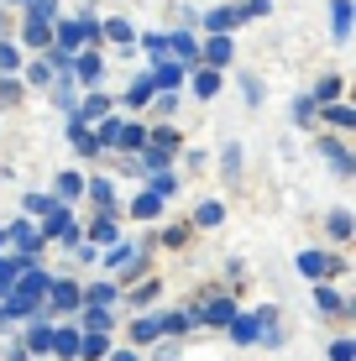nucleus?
<instances>
[{"instance_id": "obj_12", "label": "nucleus", "mask_w": 356, "mask_h": 361, "mask_svg": "<svg viewBox=\"0 0 356 361\" xmlns=\"http://www.w3.org/2000/svg\"><path fill=\"white\" fill-rule=\"evenodd\" d=\"M68 136H73V147H79V152H94V131H90V121L73 116V121H68Z\"/></svg>"}, {"instance_id": "obj_42", "label": "nucleus", "mask_w": 356, "mask_h": 361, "mask_svg": "<svg viewBox=\"0 0 356 361\" xmlns=\"http://www.w3.org/2000/svg\"><path fill=\"white\" fill-rule=\"evenodd\" d=\"M90 330H110V309H90V319H84Z\"/></svg>"}, {"instance_id": "obj_26", "label": "nucleus", "mask_w": 356, "mask_h": 361, "mask_svg": "<svg viewBox=\"0 0 356 361\" xmlns=\"http://www.w3.org/2000/svg\"><path fill=\"white\" fill-rule=\"evenodd\" d=\"M73 73H79L84 84H100V58H79V63H73Z\"/></svg>"}, {"instance_id": "obj_25", "label": "nucleus", "mask_w": 356, "mask_h": 361, "mask_svg": "<svg viewBox=\"0 0 356 361\" xmlns=\"http://www.w3.org/2000/svg\"><path fill=\"white\" fill-rule=\"evenodd\" d=\"M116 147H147V131L142 126H121L116 131Z\"/></svg>"}, {"instance_id": "obj_35", "label": "nucleus", "mask_w": 356, "mask_h": 361, "mask_svg": "<svg viewBox=\"0 0 356 361\" xmlns=\"http://www.w3.org/2000/svg\"><path fill=\"white\" fill-rule=\"evenodd\" d=\"M94 116H105V99L100 94H84V116L79 121H94Z\"/></svg>"}, {"instance_id": "obj_14", "label": "nucleus", "mask_w": 356, "mask_h": 361, "mask_svg": "<svg viewBox=\"0 0 356 361\" xmlns=\"http://www.w3.org/2000/svg\"><path fill=\"white\" fill-rule=\"evenodd\" d=\"M79 356L100 361V356H105V330H90V335H79Z\"/></svg>"}, {"instance_id": "obj_33", "label": "nucleus", "mask_w": 356, "mask_h": 361, "mask_svg": "<svg viewBox=\"0 0 356 361\" xmlns=\"http://www.w3.org/2000/svg\"><path fill=\"white\" fill-rule=\"evenodd\" d=\"M90 194H94V204H100V209L116 204V194H110V183H105V178H100V183H90Z\"/></svg>"}, {"instance_id": "obj_32", "label": "nucleus", "mask_w": 356, "mask_h": 361, "mask_svg": "<svg viewBox=\"0 0 356 361\" xmlns=\"http://www.w3.org/2000/svg\"><path fill=\"white\" fill-rule=\"evenodd\" d=\"M330 235H340V241L351 235V215H346V209H336V215H330Z\"/></svg>"}, {"instance_id": "obj_13", "label": "nucleus", "mask_w": 356, "mask_h": 361, "mask_svg": "<svg viewBox=\"0 0 356 361\" xmlns=\"http://www.w3.org/2000/svg\"><path fill=\"white\" fill-rule=\"evenodd\" d=\"M204 21H210V32L220 37V32H231V27H236V21H241V11H231V6H220V11H210V16H204Z\"/></svg>"}, {"instance_id": "obj_21", "label": "nucleus", "mask_w": 356, "mask_h": 361, "mask_svg": "<svg viewBox=\"0 0 356 361\" xmlns=\"http://www.w3.org/2000/svg\"><path fill=\"white\" fill-rule=\"evenodd\" d=\"M79 194H84V178L79 173H63V178H58V199L68 204V199H79Z\"/></svg>"}, {"instance_id": "obj_8", "label": "nucleus", "mask_w": 356, "mask_h": 361, "mask_svg": "<svg viewBox=\"0 0 356 361\" xmlns=\"http://www.w3.org/2000/svg\"><path fill=\"white\" fill-rule=\"evenodd\" d=\"M231 314H236V304H231V298H210L200 319H210V325H231Z\"/></svg>"}, {"instance_id": "obj_9", "label": "nucleus", "mask_w": 356, "mask_h": 361, "mask_svg": "<svg viewBox=\"0 0 356 361\" xmlns=\"http://www.w3.org/2000/svg\"><path fill=\"white\" fill-rule=\"evenodd\" d=\"M200 58H204V63H215V68H226V63H231V37H226V32H220V37H215V42H210V47H204V53H200Z\"/></svg>"}, {"instance_id": "obj_19", "label": "nucleus", "mask_w": 356, "mask_h": 361, "mask_svg": "<svg viewBox=\"0 0 356 361\" xmlns=\"http://www.w3.org/2000/svg\"><path fill=\"white\" fill-rule=\"evenodd\" d=\"M178 63H157V73H152V84H157V90H178Z\"/></svg>"}, {"instance_id": "obj_30", "label": "nucleus", "mask_w": 356, "mask_h": 361, "mask_svg": "<svg viewBox=\"0 0 356 361\" xmlns=\"http://www.w3.org/2000/svg\"><path fill=\"white\" fill-rule=\"evenodd\" d=\"M58 105H63V110H73V105H79V94H73V84H68V73H63V79H58Z\"/></svg>"}, {"instance_id": "obj_37", "label": "nucleus", "mask_w": 356, "mask_h": 361, "mask_svg": "<svg viewBox=\"0 0 356 361\" xmlns=\"http://www.w3.org/2000/svg\"><path fill=\"white\" fill-rule=\"evenodd\" d=\"M0 68H21V53H16V47H11V42H0Z\"/></svg>"}, {"instance_id": "obj_7", "label": "nucleus", "mask_w": 356, "mask_h": 361, "mask_svg": "<svg viewBox=\"0 0 356 361\" xmlns=\"http://www.w3.org/2000/svg\"><path fill=\"white\" fill-rule=\"evenodd\" d=\"M47 304L53 309H79V288H73V283H47Z\"/></svg>"}, {"instance_id": "obj_17", "label": "nucleus", "mask_w": 356, "mask_h": 361, "mask_svg": "<svg viewBox=\"0 0 356 361\" xmlns=\"http://www.w3.org/2000/svg\"><path fill=\"white\" fill-rule=\"evenodd\" d=\"M79 304H94V309H105V304H116V288H110V283H94L90 293H79Z\"/></svg>"}, {"instance_id": "obj_38", "label": "nucleus", "mask_w": 356, "mask_h": 361, "mask_svg": "<svg viewBox=\"0 0 356 361\" xmlns=\"http://www.w3.org/2000/svg\"><path fill=\"white\" fill-rule=\"evenodd\" d=\"M168 157H173V152H157V147H147V173H163Z\"/></svg>"}, {"instance_id": "obj_44", "label": "nucleus", "mask_w": 356, "mask_h": 361, "mask_svg": "<svg viewBox=\"0 0 356 361\" xmlns=\"http://www.w3.org/2000/svg\"><path fill=\"white\" fill-rule=\"evenodd\" d=\"M110 361H137V356H131V351H121V356H110Z\"/></svg>"}, {"instance_id": "obj_40", "label": "nucleus", "mask_w": 356, "mask_h": 361, "mask_svg": "<svg viewBox=\"0 0 356 361\" xmlns=\"http://www.w3.org/2000/svg\"><path fill=\"white\" fill-rule=\"evenodd\" d=\"M47 341H53V330H42V325H37V330L27 335V351H47Z\"/></svg>"}, {"instance_id": "obj_16", "label": "nucleus", "mask_w": 356, "mask_h": 361, "mask_svg": "<svg viewBox=\"0 0 356 361\" xmlns=\"http://www.w3.org/2000/svg\"><path fill=\"white\" fill-rule=\"evenodd\" d=\"M157 209H163V199H157L152 189H147V194H137V204H131V215H137V220H152Z\"/></svg>"}, {"instance_id": "obj_4", "label": "nucleus", "mask_w": 356, "mask_h": 361, "mask_svg": "<svg viewBox=\"0 0 356 361\" xmlns=\"http://www.w3.org/2000/svg\"><path fill=\"white\" fill-rule=\"evenodd\" d=\"M47 241H79V226H73L68 209H47V226H42Z\"/></svg>"}, {"instance_id": "obj_22", "label": "nucleus", "mask_w": 356, "mask_h": 361, "mask_svg": "<svg viewBox=\"0 0 356 361\" xmlns=\"http://www.w3.org/2000/svg\"><path fill=\"white\" fill-rule=\"evenodd\" d=\"M53 42V27L47 21H27V47H47Z\"/></svg>"}, {"instance_id": "obj_24", "label": "nucleus", "mask_w": 356, "mask_h": 361, "mask_svg": "<svg viewBox=\"0 0 356 361\" xmlns=\"http://www.w3.org/2000/svg\"><path fill=\"white\" fill-rule=\"evenodd\" d=\"M173 53L183 58V63H194V58H200V42H194L189 32H178V37H173Z\"/></svg>"}, {"instance_id": "obj_28", "label": "nucleus", "mask_w": 356, "mask_h": 361, "mask_svg": "<svg viewBox=\"0 0 356 361\" xmlns=\"http://www.w3.org/2000/svg\"><path fill=\"white\" fill-rule=\"evenodd\" d=\"M314 304H320L325 314H346V304H340V298L330 293V288H320V293H314Z\"/></svg>"}, {"instance_id": "obj_43", "label": "nucleus", "mask_w": 356, "mask_h": 361, "mask_svg": "<svg viewBox=\"0 0 356 361\" xmlns=\"http://www.w3.org/2000/svg\"><path fill=\"white\" fill-rule=\"evenodd\" d=\"M194 220H200V226H220V204H200V215H194Z\"/></svg>"}, {"instance_id": "obj_29", "label": "nucleus", "mask_w": 356, "mask_h": 361, "mask_svg": "<svg viewBox=\"0 0 356 361\" xmlns=\"http://www.w3.org/2000/svg\"><path fill=\"white\" fill-rule=\"evenodd\" d=\"M116 131H121V121H100V126H94V147H116Z\"/></svg>"}, {"instance_id": "obj_3", "label": "nucleus", "mask_w": 356, "mask_h": 361, "mask_svg": "<svg viewBox=\"0 0 356 361\" xmlns=\"http://www.w3.org/2000/svg\"><path fill=\"white\" fill-rule=\"evenodd\" d=\"M340 267H346V262H336V257H325V252H304L299 257V272L309 283H320V278H330V272H340Z\"/></svg>"}, {"instance_id": "obj_39", "label": "nucleus", "mask_w": 356, "mask_h": 361, "mask_svg": "<svg viewBox=\"0 0 356 361\" xmlns=\"http://www.w3.org/2000/svg\"><path fill=\"white\" fill-rule=\"evenodd\" d=\"M173 189H178V183H173V178H168V173H152V194H157V199H168V194H173Z\"/></svg>"}, {"instance_id": "obj_10", "label": "nucleus", "mask_w": 356, "mask_h": 361, "mask_svg": "<svg viewBox=\"0 0 356 361\" xmlns=\"http://www.w3.org/2000/svg\"><path fill=\"white\" fill-rule=\"evenodd\" d=\"M47 351H58V356H79V330H53Z\"/></svg>"}, {"instance_id": "obj_18", "label": "nucleus", "mask_w": 356, "mask_h": 361, "mask_svg": "<svg viewBox=\"0 0 356 361\" xmlns=\"http://www.w3.org/2000/svg\"><path fill=\"white\" fill-rule=\"evenodd\" d=\"M330 16H336V21H330L336 37H346V32H351V0H336V6H330Z\"/></svg>"}, {"instance_id": "obj_45", "label": "nucleus", "mask_w": 356, "mask_h": 361, "mask_svg": "<svg viewBox=\"0 0 356 361\" xmlns=\"http://www.w3.org/2000/svg\"><path fill=\"white\" fill-rule=\"evenodd\" d=\"M0 319H6V309H0Z\"/></svg>"}, {"instance_id": "obj_27", "label": "nucleus", "mask_w": 356, "mask_h": 361, "mask_svg": "<svg viewBox=\"0 0 356 361\" xmlns=\"http://www.w3.org/2000/svg\"><path fill=\"white\" fill-rule=\"evenodd\" d=\"M90 235H94V241H105V246L116 241V226H110V209H105V215H100V220L90 226Z\"/></svg>"}, {"instance_id": "obj_31", "label": "nucleus", "mask_w": 356, "mask_h": 361, "mask_svg": "<svg viewBox=\"0 0 356 361\" xmlns=\"http://www.w3.org/2000/svg\"><path fill=\"white\" fill-rule=\"evenodd\" d=\"M147 142H152V147H157V152H173V147H178V136H173V131H168V126H163V131H152V136H147Z\"/></svg>"}, {"instance_id": "obj_34", "label": "nucleus", "mask_w": 356, "mask_h": 361, "mask_svg": "<svg viewBox=\"0 0 356 361\" xmlns=\"http://www.w3.org/2000/svg\"><path fill=\"white\" fill-rule=\"evenodd\" d=\"M330 361H356V341H336L330 345Z\"/></svg>"}, {"instance_id": "obj_6", "label": "nucleus", "mask_w": 356, "mask_h": 361, "mask_svg": "<svg viewBox=\"0 0 356 361\" xmlns=\"http://www.w3.org/2000/svg\"><path fill=\"white\" fill-rule=\"evenodd\" d=\"M157 335H163V314H142L137 325H131V341H137V345H152Z\"/></svg>"}, {"instance_id": "obj_1", "label": "nucleus", "mask_w": 356, "mask_h": 361, "mask_svg": "<svg viewBox=\"0 0 356 361\" xmlns=\"http://www.w3.org/2000/svg\"><path fill=\"white\" fill-rule=\"evenodd\" d=\"M16 293H11V304H6V314L11 319H21V314H37V309H42V298H47V272L37 267V262H27L16 272Z\"/></svg>"}, {"instance_id": "obj_23", "label": "nucleus", "mask_w": 356, "mask_h": 361, "mask_svg": "<svg viewBox=\"0 0 356 361\" xmlns=\"http://www.w3.org/2000/svg\"><path fill=\"white\" fill-rule=\"evenodd\" d=\"M27 262H32V257H27ZM27 262H16V257H0V293H6L11 283H16V272L27 267Z\"/></svg>"}, {"instance_id": "obj_2", "label": "nucleus", "mask_w": 356, "mask_h": 361, "mask_svg": "<svg viewBox=\"0 0 356 361\" xmlns=\"http://www.w3.org/2000/svg\"><path fill=\"white\" fill-rule=\"evenodd\" d=\"M94 32H100V21H90V16L84 21H63V27L53 32V42H58V53H73V47H79L84 37H94Z\"/></svg>"}, {"instance_id": "obj_5", "label": "nucleus", "mask_w": 356, "mask_h": 361, "mask_svg": "<svg viewBox=\"0 0 356 361\" xmlns=\"http://www.w3.org/2000/svg\"><path fill=\"white\" fill-rule=\"evenodd\" d=\"M231 335H236L241 345H252L257 335H262V314H231Z\"/></svg>"}, {"instance_id": "obj_15", "label": "nucleus", "mask_w": 356, "mask_h": 361, "mask_svg": "<svg viewBox=\"0 0 356 361\" xmlns=\"http://www.w3.org/2000/svg\"><path fill=\"white\" fill-rule=\"evenodd\" d=\"M220 90V73L215 68H200V73H194V94H200V99H210Z\"/></svg>"}, {"instance_id": "obj_36", "label": "nucleus", "mask_w": 356, "mask_h": 361, "mask_svg": "<svg viewBox=\"0 0 356 361\" xmlns=\"http://www.w3.org/2000/svg\"><path fill=\"white\" fill-rule=\"evenodd\" d=\"M105 37H110V42H131V27H126V21H105Z\"/></svg>"}, {"instance_id": "obj_11", "label": "nucleus", "mask_w": 356, "mask_h": 361, "mask_svg": "<svg viewBox=\"0 0 356 361\" xmlns=\"http://www.w3.org/2000/svg\"><path fill=\"white\" fill-rule=\"evenodd\" d=\"M11 241H16V252H37V246H42V231H32V226H11Z\"/></svg>"}, {"instance_id": "obj_41", "label": "nucleus", "mask_w": 356, "mask_h": 361, "mask_svg": "<svg viewBox=\"0 0 356 361\" xmlns=\"http://www.w3.org/2000/svg\"><path fill=\"white\" fill-rule=\"evenodd\" d=\"M325 152H330V163H336L340 173H351V157H346V152H340V142H325Z\"/></svg>"}, {"instance_id": "obj_20", "label": "nucleus", "mask_w": 356, "mask_h": 361, "mask_svg": "<svg viewBox=\"0 0 356 361\" xmlns=\"http://www.w3.org/2000/svg\"><path fill=\"white\" fill-rule=\"evenodd\" d=\"M157 94V84H152V73H147V79H137L131 84V94H126V105H147V99Z\"/></svg>"}]
</instances>
